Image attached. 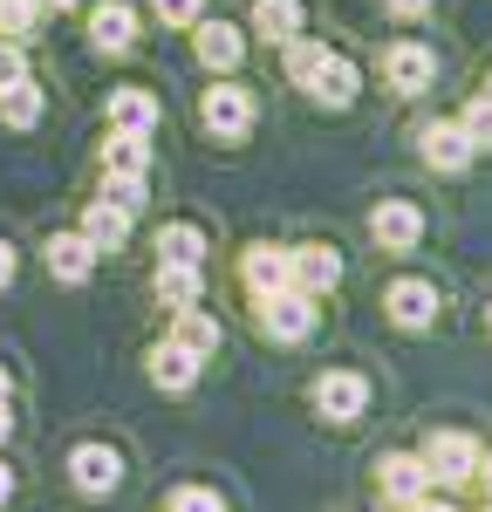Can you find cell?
<instances>
[{"instance_id": "obj_31", "label": "cell", "mask_w": 492, "mask_h": 512, "mask_svg": "<svg viewBox=\"0 0 492 512\" xmlns=\"http://www.w3.org/2000/svg\"><path fill=\"white\" fill-rule=\"evenodd\" d=\"M151 7H158L164 28H199V14H205V0H151Z\"/></svg>"}, {"instance_id": "obj_27", "label": "cell", "mask_w": 492, "mask_h": 512, "mask_svg": "<svg viewBox=\"0 0 492 512\" xmlns=\"http://www.w3.org/2000/svg\"><path fill=\"white\" fill-rule=\"evenodd\" d=\"M322 62H328V48H322V41H301V35L287 41V76L301 82V89L315 82V69H322Z\"/></svg>"}, {"instance_id": "obj_42", "label": "cell", "mask_w": 492, "mask_h": 512, "mask_svg": "<svg viewBox=\"0 0 492 512\" xmlns=\"http://www.w3.org/2000/svg\"><path fill=\"white\" fill-rule=\"evenodd\" d=\"M486 328H492V308H486Z\"/></svg>"}, {"instance_id": "obj_1", "label": "cell", "mask_w": 492, "mask_h": 512, "mask_svg": "<svg viewBox=\"0 0 492 512\" xmlns=\"http://www.w3.org/2000/svg\"><path fill=\"white\" fill-rule=\"evenodd\" d=\"M260 328H267L274 342H308V335H315V294H301V287L260 294Z\"/></svg>"}, {"instance_id": "obj_30", "label": "cell", "mask_w": 492, "mask_h": 512, "mask_svg": "<svg viewBox=\"0 0 492 512\" xmlns=\"http://www.w3.org/2000/svg\"><path fill=\"white\" fill-rule=\"evenodd\" d=\"M164 506H171V512H226V499H219V492H205V485H178Z\"/></svg>"}, {"instance_id": "obj_36", "label": "cell", "mask_w": 492, "mask_h": 512, "mask_svg": "<svg viewBox=\"0 0 492 512\" xmlns=\"http://www.w3.org/2000/svg\"><path fill=\"white\" fill-rule=\"evenodd\" d=\"M7 431H14V410H7V396H0V444H7Z\"/></svg>"}, {"instance_id": "obj_39", "label": "cell", "mask_w": 492, "mask_h": 512, "mask_svg": "<svg viewBox=\"0 0 492 512\" xmlns=\"http://www.w3.org/2000/svg\"><path fill=\"white\" fill-rule=\"evenodd\" d=\"M41 7H76V0H41Z\"/></svg>"}, {"instance_id": "obj_4", "label": "cell", "mask_w": 492, "mask_h": 512, "mask_svg": "<svg viewBox=\"0 0 492 512\" xmlns=\"http://www.w3.org/2000/svg\"><path fill=\"white\" fill-rule=\"evenodd\" d=\"M315 410H322L328 424H356L369 410V383L356 369H328V376H315Z\"/></svg>"}, {"instance_id": "obj_16", "label": "cell", "mask_w": 492, "mask_h": 512, "mask_svg": "<svg viewBox=\"0 0 492 512\" xmlns=\"http://www.w3.org/2000/svg\"><path fill=\"white\" fill-rule=\"evenodd\" d=\"M151 383H158V390H192V383H199V355L185 349V342H171V335H164L158 349H151Z\"/></svg>"}, {"instance_id": "obj_40", "label": "cell", "mask_w": 492, "mask_h": 512, "mask_svg": "<svg viewBox=\"0 0 492 512\" xmlns=\"http://www.w3.org/2000/svg\"><path fill=\"white\" fill-rule=\"evenodd\" d=\"M0 396H7V369H0Z\"/></svg>"}, {"instance_id": "obj_2", "label": "cell", "mask_w": 492, "mask_h": 512, "mask_svg": "<svg viewBox=\"0 0 492 512\" xmlns=\"http://www.w3.org/2000/svg\"><path fill=\"white\" fill-rule=\"evenodd\" d=\"M199 117H205L212 137L240 144L246 130H253V96H246L240 82H212V89H205V103H199Z\"/></svg>"}, {"instance_id": "obj_10", "label": "cell", "mask_w": 492, "mask_h": 512, "mask_svg": "<svg viewBox=\"0 0 492 512\" xmlns=\"http://www.w3.org/2000/svg\"><path fill=\"white\" fill-rule=\"evenodd\" d=\"M287 280H294L301 294H328V287L342 280V253H335V246H294V253H287Z\"/></svg>"}, {"instance_id": "obj_6", "label": "cell", "mask_w": 492, "mask_h": 512, "mask_svg": "<svg viewBox=\"0 0 492 512\" xmlns=\"http://www.w3.org/2000/svg\"><path fill=\"white\" fill-rule=\"evenodd\" d=\"M369 239H376L383 253H410V246L424 239V212H417L410 198H383V205L369 212Z\"/></svg>"}, {"instance_id": "obj_29", "label": "cell", "mask_w": 492, "mask_h": 512, "mask_svg": "<svg viewBox=\"0 0 492 512\" xmlns=\"http://www.w3.org/2000/svg\"><path fill=\"white\" fill-rule=\"evenodd\" d=\"M465 137H472V151H492V96H479V103H465Z\"/></svg>"}, {"instance_id": "obj_9", "label": "cell", "mask_w": 492, "mask_h": 512, "mask_svg": "<svg viewBox=\"0 0 492 512\" xmlns=\"http://www.w3.org/2000/svg\"><path fill=\"white\" fill-rule=\"evenodd\" d=\"M89 41H96L103 55H130V48H137V7H130V0H103V7L89 14Z\"/></svg>"}, {"instance_id": "obj_14", "label": "cell", "mask_w": 492, "mask_h": 512, "mask_svg": "<svg viewBox=\"0 0 492 512\" xmlns=\"http://www.w3.org/2000/svg\"><path fill=\"white\" fill-rule=\"evenodd\" d=\"M424 164L445 171V178H458V171L472 164V137H465V123H431V130H424Z\"/></svg>"}, {"instance_id": "obj_22", "label": "cell", "mask_w": 492, "mask_h": 512, "mask_svg": "<svg viewBox=\"0 0 492 512\" xmlns=\"http://www.w3.org/2000/svg\"><path fill=\"white\" fill-rule=\"evenodd\" d=\"M103 171H151V137L110 130V137H103Z\"/></svg>"}, {"instance_id": "obj_21", "label": "cell", "mask_w": 492, "mask_h": 512, "mask_svg": "<svg viewBox=\"0 0 492 512\" xmlns=\"http://www.w3.org/2000/svg\"><path fill=\"white\" fill-rule=\"evenodd\" d=\"M199 294H205V274L199 267H164L158 260V301L178 315V308H199Z\"/></svg>"}, {"instance_id": "obj_38", "label": "cell", "mask_w": 492, "mask_h": 512, "mask_svg": "<svg viewBox=\"0 0 492 512\" xmlns=\"http://www.w3.org/2000/svg\"><path fill=\"white\" fill-rule=\"evenodd\" d=\"M479 478H486V492H492V458H479Z\"/></svg>"}, {"instance_id": "obj_25", "label": "cell", "mask_w": 492, "mask_h": 512, "mask_svg": "<svg viewBox=\"0 0 492 512\" xmlns=\"http://www.w3.org/2000/svg\"><path fill=\"white\" fill-rule=\"evenodd\" d=\"M171 342H185L192 355H212V349H219V321L205 315V308H178V321H171Z\"/></svg>"}, {"instance_id": "obj_23", "label": "cell", "mask_w": 492, "mask_h": 512, "mask_svg": "<svg viewBox=\"0 0 492 512\" xmlns=\"http://www.w3.org/2000/svg\"><path fill=\"white\" fill-rule=\"evenodd\" d=\"M0 123H7V130H35L41 123V89L28 76L14 82V89H0Z\"/></svg>"}, {"instance_id": "obj_13", "label": "cell", "mask_w": 492, "mask_h": 512, "mask_svg": "<svg viewBox=\"0 0 492 512\" xmlns=\"http://www.w3.org/2000/svg\"><path fill=\"white\" fill-rule=\"evenodd\" d=\"M356 89H363V76H356V62L328 48V62L315 69V82H308V96H315V103H328V110H349V103H356Z\"/></svg>"}, {"instance_id": "obj_32", "label": "cell", "mask_w": 492, "mask_h": 512, "mask_svg": "<svg viewBox=\"0 0 492 512\" xmlns=\"http://www.w3.org/2000/svg\"><path fill=\"white\" fill-rule=\"evenodd\" d=\"M21 76H28V55H21V41H0V89H14Z\"/></svg>"}, {"instance_id": "obj_18", "label": "cell", "mask_w": 492, "mask_h": 512, "mask_svg": "<svg viewBox=\"0 0 492 512\" xmlns=\"http://www.w3.org/2000/svg\"><path fill=\"white\" fill-rule=\"evenodd\" d=\"M82 239H89L96 253H123V239H130V212H117L110 198H96V205L82 212Z\"/></svg>"}, {"instance_id": "obj_11", "label": "cell", "mask_w": 492, "mask_h": 512, "mask_svg": "<svg viewBox=\"0 0 492 512\" xmlns=\"http://www.w3.org/2000/svg\"><path fill=\"white\" fill-rule=\"evenodd\" d=\"M192 48H199L205 69L233 76V69H240V55H246V35L233 28V21H205V14H199V35H192Z\"/></svg>"}, {"instance_id": "obj_8", "label": "cell", "mask_w": 492, "mask_h": 512, "mask_svg": "<svg viewBox=\"0 0 492 512\" xmlns=\"http://www.w3.org/2000/svg\"><path fill=\"white\" fill-rule=\"evenodd\" d=\"M383 308H390V321L397 328H431V315H438V287L431 280H390V294H383Z\"/></svg>"}, {"instance_id": "obj_15", "label": "cell", "mask_w": 492, "mask_h": 512, "mask_svg": "<svg viewBox=\"0 0 492 512\" xmlns=\"http://www.w3.org/2000/svg\"><path fill=\"white\" fill-rule=\"evenodd\" d=\"M376 485H383L390 506H417V499L431 492V465H424V458H383Z\"/></svg>"}, {"instance_id": "obj_3", "label": "cell", "mask_w": 492, "mask_h": 512, "mask_svg": "<svg viewBox=\"0 0 492 512\" xmlns=\"http://www.w3.org/2000/svg\"><path fill=\"white\" fill-rule=\"evenodd\" d=\"M431 76H438V55H431L424 41H390V48H383V82H390L397 96H424Z\"/></svg>"}, {"instance_id": "obj_20", "label": "cell", "mask_w": 492, "mask_h": 512, "mask_svg": "<svg viewBox=\"0 0 492 512\" xmlns=\"http://www.w3.org/2000/svg\"><path fill=\"white\" fill-rule=\"evenodd\" d=\"M253 35L287 48V41L301 35V0H260V7H253Z\"/></svg>"}, {"instance_id": "obj_41", "label": "cell", "mask_w": 492, "mask_h": 512, "mask_svg": "<svg viewBox=\"0 0 492 512\" xmlns=\"http://www.w3.org/2000/svg\"><path fill=\"white\" fill-rule=\"evenodd\" d=\"M486 96H492V76H486Z\"/></svg>"}, {"instance_id": "obj_19", "label": "cell", "mask_w": 492, "mask_h": 512, "mask_svg": "<svg viewBox=\"0 0 492 512\" xmlns=\"http://www.w3.org/2000/svg\"><path fill=\"white\" fill-rule=\"evenodd\" d=\"M110 130L151 137V130H158V96H151V89H117V96H110Z\"/></svg>"}, {"instance_id": "obj_7", "label": "cell", "mask_w": 492, "mask_h": 512, "mask_svg": "<svg viewBox=\"0 0 492 512\" xmlns=\"http://www.w3.org/2000/svg\"><path fill=\"white\" fill-rule=\"evenodd\" d=\"M69 478H76V492H117V478H123V458L110 451V444H76L69 451Z\"/></svg>"}, {"instance_id": "obj_12", "label": "cell", "mask_w": 492, "mask_h": 512, "mask_svg": "<svg viewBox=\"0 0 492 512\" xmlns=\"http://www.w3.org/2000/svg\"><path fill=\"white\" fill-rule=\"evenodd\" d=\"M41 260H48V274L62 280V287H82L89 267H96V246H89L82 226H76V233H55V239H48V246H41Z\"/></svg>"}, {"instance_id": "obj_28", "label": "cell", "mask_w": 492, "mask_h": 512, "mask_svg": "<svg viewBox=\"0 0 492 512\" xmlns=\"http://www.w3.org/2000/svg\"><path fill=\"white\" fill-rule=\"evenodd\" d=\"M35 21H41V0H0V41L35 35Z\"/></svg>"}, {"instance_id": "obj_26", "label": "cell", "mask_w": 492, "mask_h": 512, "mask_svg": "<svg viewBox=\"0 0 492 512\" xmlns=\"http://www.w3.org/2000/svg\"><path fill=\"white\" fill-rule=\"evenodd\" d=\"M103 198H110L117 212H144L151 185H144V171H110V178H103Z\"/></svg>"}, {"instance_id": "obj_34", "label": "cell", "mask_w": 492, "mask_h": 512, "mask_svg": "<svg viewBox=\"0 0 492 512\" xmlns=\"http://www.w3.org/2000/svg\"><path fill=\"white\" fill-rule=\"evenodd\" d=\"M390 14H431V0H390Z\"/></svg>"}, {"instance_id": "obj_37", "label": "cell", "mask_w": 492, "mask_h": 512, "mask_svg": "<svg viewBox=\"0 0 492 512\" xmlns=\"http://www.w3.org/2000/svg\"><path fill=\"white\" fill-rule=\"evenodd\" d=\"M7 492H14V472H7V465H0V506H7Z\"/></svg>"}, {"instance_id": "obj_33", "label": "cell", "mask_w": 492, "mask_h": 512, "mask_svg": "<svg viewBox=\"0 0 492 512\" xmlns=\"http://www.w3.org/2000/svg\"><path fill=\"white\" fill-rule=\"evenodd\" d=\"M14 267H21V253H14V246L0 239V287H14Z\"/></svg>"}, {"instance_id": "obj_5", "label": "cell", "mask_w": 492, "mask_h": 512, "mask_svg": "<svg viewBox=\"0 0 492 512\" xmlns=\"http://www.w3.org/2000/svg\"><path fill=\"white\" fill-rule=\"evenodd\" d=\"M424 465H431V478H438V485L451 492V485L479 478V444H472L465 431H438L431 444H424Z\"/></svg>"}, {"instance_id": "obj_17", "label": "cell", "mask_w": 492, "mask_h": 512, "mask_svg": "<svg viewBox=\"0 0 492 512\" xmlns=\"http://www.w3.org/2000/svg\"><path fill=\"white\" fill-rule=\"evenodd\" d=\"M240 280L253 287V301H260V294H281V287H294V280H287V253H281V246H246Z\"/></svg>"}, {"instance_id": "obj_35", "label": "cell", "mask_w": 492, "mask_h": 512, "mask_svg": "<svg viewBox=\"0 0 492 512\" xmlns=\"http://www.w3.org/2000/svg\"><path fill=\"white\" fill-rule=\"evenodd\" d=\"M404 512H451L445 499H431V492H424V499H417V506H404Z\"/></svg>"}, {"instance_id": "obj_24", "label": "cell", "mask_w": 492, "mask_h": 512, "mask_svg": "<svg viewBox=\"0 0 492 512\" xmlns=\"http://www.w3.org/2000/svg\"><path fill=\"white\" fill-rule=\"evenodd\" d=\"M158 260L164 267H199L205 260V233L199 226H164L158 233Z\"/></svg>"}]
</instances>
